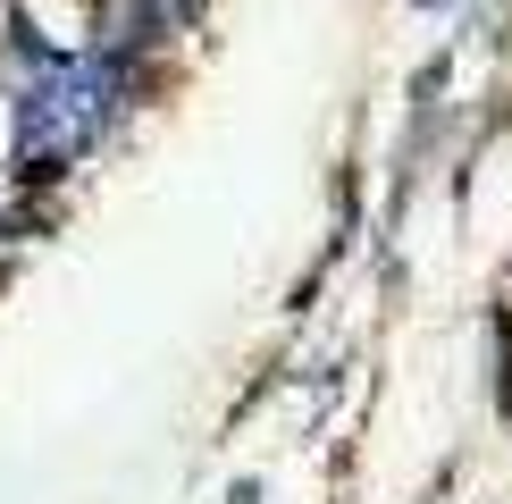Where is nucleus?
<instances>
[{
	"label": "nucleus",
	"instance_id": "nucleus-1",
	"mask_svg": "<svg viewBox=\"0 0 512 504\" xmlns=\"http://www.w3.org/2000/svg\"><path fill=\"white\" fill-rule=\"evenodd\" d=\"M101 118H110V84L93 68H42L26 84V110H17V152L26 160H68Z\"/></svg>",
	"mask_w": 512,
	"mask_h": 504
}]
</instances>
